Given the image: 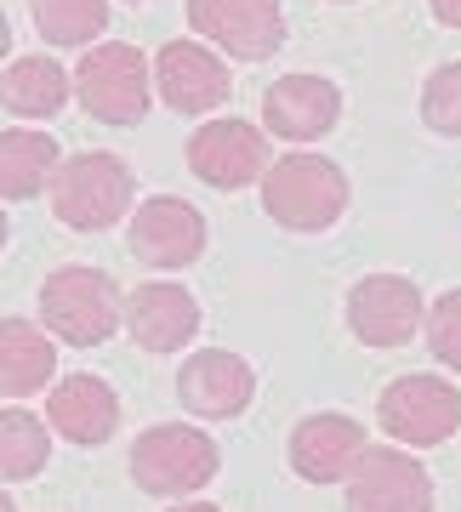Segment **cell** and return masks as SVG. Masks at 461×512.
Segmentation results:
<instances>
[{"mask_svg":"<svg viewBox=\"0 0 461 512\" xmlns=\"http://www.w3.org/2000/svg\"><path fill=\"white\" fill-rule=\"evenodd\" d=\"M262 211L291 234H325L348 211V171L325 154H279L262 171Z\"/></svg>","mask_w":461,"mask_h":512,"instance_id":"1","label":"cell"},{"mask_svg":"<svg viewBox=\"0 0 461 512\" xmlns=\"http://www.w3.org/2000/svg\"><path fill=\"white\" fill-rule=\"evenodd\" d=\"M120 285H114L103 268H86V262H69V268H52L46 285H40V325L52 330V342H69V348H97L120 330Z\"/></svg>","mask_w":461,"mask_h":512,"instance_id":"2","label":"cell"},{"mask_svg":"<svg viewBox=\"0 0 461 512\" xmlns=\"http://www.w3.org/2000/svg\"><path fill=\"white\" fill-rule=\"evenodd\" d=\"M52 211L63 228L74 234H103L131 211V165L120 154H103V148H86V154H69V160L52 171Z\"/></svg>","mask_w":461,"mask_h":512,"instance_id":"3","label":"cell"},{"mask_svg":"<svg viewBox=\"0 0 461 512\" xmlns=\"http://www.w3.org/2000/svg\"><path fill=\"white\" fill-rule=\"evenodd\" d=\"M222 467V450L211 444V433L171 421V427H148L131 444V484L143 495H194L205 490Z\"/></svg>","mask_w":461,"mask_h":512,"instance_id":"4","label":"cell"},{"mask_svg":"<svg viewBox=\"0 0 461 512\" xmlns=\"http://www.w3.org/2000/svg\"><path fill=\"white\" fill-rule=\"evenodd\" d=\"M74 97L103 126H137L148 114V97H154V74H148L137 46L97 40L92 52L80 57V69H74Z\"/></svg>","mask_w":461,"mask_h":512,"instance_id":"5","label":"cell"},{"mask_svg":"<svg viewBox=\"0 0 461 512\" xmlns=\"http://www.w3.org/2000/svg\"><path fill=\"white\" fill-rule=\"evenodd\" d=\"M194 35L222 57L262 63L285 46V12L279 0H188Z\"/></svg>","mask_w":461,"mask_h":512,"instance_id":"6","label":"cell"},{"mask_svg":"<svg viewBox=\"0 0 461 512\" xmlns=\"http://www.w3.org/2000/svg\"><path fill=\"white\" fill-rule=\"evenodd\" d=\"M376 421L388 439L416 444V450L444 444L461 427V387L444 382V376H399L376 404Z\"/></svg>","mask_w":461,"mask_h":512,"instance_id":"7","label":"cell"},{"mask_svg":"<svg viewBox=\"0 0 461 512\" xmlns=\"http://www.w3.org/2000/svg\"><path fill=\"white\" fill-rule=\"evenodd\" d=\"M422 313V285L405 274H365L348 291V325L365 348H405Z\"/></svg>","mask_w":461,"mask_h":512,"instance_id":"8","label":"cell"},{"mask_svg":"<svg viewBox=\"0 0 461 512\" xmlns=\"http://www.w3.org/2000/svg\"><path fill=\"white\" fill-rule=\"evenodd\" d=\"M154 86L166 97V109L177 114H211L228 103L234 74L222 63V52H211L205 40H171L154 57Z\"/></svg>","mask_w":461,"mask_h":512,"instance_id":"9","label":"cell"},{"mask_svg":"<svg viewBox=\"0 0 461 512\" xmlns=\"http://www.w3.org/2000/svg\"><path fill=\"white\" fill-rule=\"evenodd\" d=\"M205 251V217L200 205L177 200V194H154L137 205L131 217V256L143 268H188Z\"/></svg>","mask_w":461,"mask_h":512,"instance_id":"10","label":"cell"},{"mask_svg":"<svg viewBox=\"0 0 461 512\" xmlns=\"http://www.w3.org/2000/svg\"><path fill=\"white\" fill-rule=\"evenodd\" d=\"M188 171L211 188H245L268 171V137L251 120H205L188 137Z\"/></svg>","mask_w":461,"mask_h":512,"instance_id":"11","label":"cell"},{"mask_svg":"<svg viewBox=\"0 0 461 512\" xmlns=\"http://www.w3.org/2000/svg\"><path fill=\"white\" fill-rule=\"evenodd\" d=\"M348 512H433V478L405 450H365L348 478Z\"/></svg>","mask_w":461,"mask_h":512,"instance_id":"12","label":"cell"},{"mask_svg":"<svg viewBox=\"0 0 461 512\" xmlns=\"http://www.w3.org/2000/svg\"><path fill=\"white\" fill-rule=\"evenodd\" d=\"M342 120V92L325 74H279L262 92V126L285 143H319Z\"/></svg>","mask_w":461,"mask_h":512,"instance_id":"13","label":"cell"},{"mask_svg":"<svg viewBox=\"0 0 461 512\" xmlns=\"http://www.w3.org/2000/svg\"><path fill=\"white\" fill-rule=\"evenodd\" d=\"M251 393H257V376H251V365L240 353H228V348L188 353V365L177 370V399H183L188 416H200V421L240 416L251 404Z\"/></svg>","mask_w":461,"mask_h":512,"instance_id":"14","label":"cell"},{"mask_svg":"<svg viewBox=\"0 0 461 512\" xmlns=\"http://www.w3.org/2000/svg\"><path fill=\"white\" fill-rule=\"evenodd\" d=\"M365 427L342 410H319V416H302L291 433V467L296 478H308V484H342L353 478L359 456H365Z\"/></svg>","mask_w":461,"mask_h":512,"instance_id":"15","label":"cell"},{"mask_svg":"<svg viewBox=\"0 0 461 512\" xmlns=\"http://www.w3.org/2000/svg\"><path fill=\"white\" fill-rule=\"evenodd\" d=\"M126 330L143 353H177L200 336V302L183 285H137L126 302Z\"/></svg>","mask_w":461,"mask_h":512,"instance_id":"16","label":"cell"},{"mask_svg":"<svg viewBox=\"0 0 461 512\" xmlns=\"http://www.w3.org/2000/svg\"><path fill=\"white\" fill-rule=\"evenodd\" d=\"M46 421L69 444H109L120 427V399L103 376H63L46 399Z\"/></svg>","mask_w":461,"mask_h":512,"instance_id":"17","label":"cell"},{"mask_svg":"<svg viewBox=\"0 0 461 512\" xmlns=\"http://www.w3.org/2000/svg\"><path fill=\"white\" fill-rule=\"evenodd\" d=\"M57 376V342L29 319H0V393L29 399L46 393Z\"/></svg>","mask_w":461,"mask_h":512,"instance_id":"18","label":"cell"},{"mask_svg":"<svg viewBox=\"0 0 461 512\" xmlns=\"http://www.w3.org/2000/svg\"><path fill=\"white\" fill-rule=\"evenodd\" d=\"M74 92V74L57 57H18L12 69L0 74V103L18 114V120H57L63 103Z\"/></svg>","mask_w":461,"mask_h":512,"instance_id":"19","label":"cell"},{"mask_svg":"<svg viewBox=\"0 0 461 512\" xmlns=\"http://www.w3.org/2000/svg\"><path fill=\"white\" fill-rule=\"evenodd\" d=\"M57 171V143L35 126L0 131V200H35Z\"/></svg>","mask_w":461,"mask_h":512,"instance_id":"20","label":"cell"},{"mask_svg":"<svg viewBox=\"0 0 461 512\" xmlns=\"http://www.w3.org/2000/svg\"><path fill=\"white\" fill-rule=\"evenodd\" d=\"M52 461V427L46 416L6 404L0 410V484H29L40 478V467Z\"/></svg>","mask_w":461,"mask_h":512,"instance_id":"21","label":"cell"},{"mask_svg":"<svg viewBox=\"0 0 461 512\" xmlns=\"http://www.w3.org/2000/svg\"><path fill=\"white\" fill-rule=\"evenodd\" d=\"M46 46H92L109 29V0H29Z\"/></svg>","mask_w":461,"mask_h":512,"instance_id":"22","label":"cell"},{"mask_svg":"<svg viewBox=\"0 0 461 512\" xmlns=\"http://www.w3.org/2000/svg\"><path fill=\"white\" fill-rule=\"evenodd\" d=\"M422 120H427V131H439V137H461V63H444V69L427 74Z\"/></svg>","mask_w":461,"mask_h":512,"instance_id":"23","label":"cell"},{"mask_svg":"<svg viewBox=\"0 0 461 512\" xmlns=\"http://www.w3.org/2000/svg\"><path fill=\"white\" fill-rule=\"evenodd\" d=\"M427 348L450 370H461V291H444L427 313Z\"/></svg>","mask_w":461,"mask_h":512,"instance_id":"24","label":"cell"},{"mask_svg":"<svg viewBox=\"0 0 461 512\" xmlns=\"http://www.w3.org/2000/svg\"><path fill=\"white\" fill-rule=\"evenodd\" d=\"M433 6V18L444 23V29H461V0H427Z\"/></svg>","mask_w":461,"mask_h":512,"instance_id":"25","label":"cell"},{"mask_svg":"<svg viewBox=\"0 0 461 512\" xmlns=\"http://www.w3.org/2000/svg\"><path fill=\"white\" fill-rule=\"evenodd\" d=\"M6 52H12V23H6V12H0V63H6Z\"/></svg>","mask_w":461,"mask_h":512,"instance_id":"26","label":"cell"},{"mask_svg":"<svg viewBox=\"0 0 461 512\" xmlns=\"http://www.w3.org/2000/svg\"><path fill=\"white\" fill-rule=\"evenodd\" d=\"M171 512H222V507H211V501H188V507H171Z\"/></svg>","mask_w":461,"mask_h":512,"instance_id":"27","label":"cell"},{"mask_svg":"<svg viewBox=\"0 0 461 512\" xmlns=\"http://www.w3.org/2000/svg\"><path fill=\"white\" fill-rule=\"evenodd\" d=\"M6 239H12V228H6V211H0V251H6Z\"/></svg>","mask_w":461,"mask_h":512,"instance_id":"28","label":"cell"},{"mask_svg":"<svg viewBox=\"0 0 461 512\" xmlns=\"http://www.w3.org/2000/svg\"><path fill=\"white\" fill-rule=\"evenodd\" d=\"M0 512H18L12 507V495H6V484H0Z\"/></svg>","mask_w":461,"mask_h":512,"instance_id":"29","label":"cell"}]
</instances>
